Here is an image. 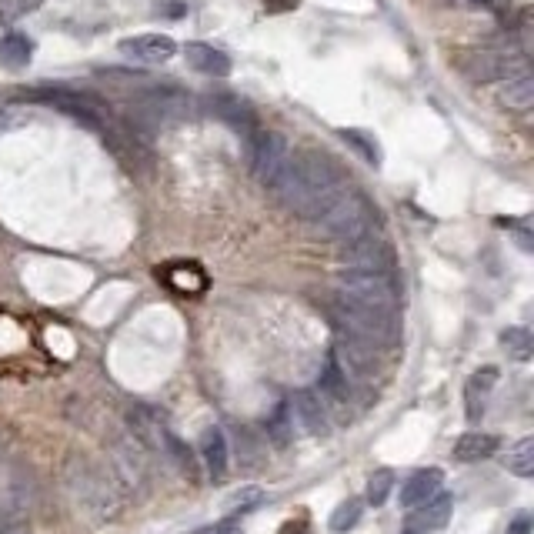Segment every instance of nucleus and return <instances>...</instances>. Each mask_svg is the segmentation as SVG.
Here are the masks:
<instances>
[{
  "instance_id": "9d476101",
  "label": "nucleus",
  "mask_w": 534,
  "mask_h": 534,
  "mask_svg": "<svg viewBox=\"0 0 534 534\" xmlns=\"http://www.w3.org/2000/svg\"><path fill=\"white\" fill-rule=\"evenodd\" d=\"M117 51H121L127 61L154 67V64L171 61L177 54V44H174V37H167V34H134V37H124Z\"/></svg>"
},
{
  "instance_id": "7ed1b4c3",
  "label": "nucleus",
  "mask_w": 534,
  "mask_h": 534,
  "mask_svg": "<svg viewBox=\"0 0 534 534\" xmlns=\"http://www.w3.org/2000/svg\"><path fill=\"white\" fill-rule=\"evenodd\" d=\"M374 224H378V211L368 204V197L351 191V187L318 217L321 231L341 244H354L361 237L374 234Z\"/></svg>"
},
{
  "instance_id": "5701e85b",
  "label": "nucleus",
  "mask_w": 534,
  "mask_h": 534,
  "mask_svg": "<svg viewBox=\"0 0 534 534\" xmlns=\"http://www.w3.org/2000/svg\"><path fill=\"white\" fill-rule=\"evenodd\" d=\"M338 134H341V141L348 144V147H354V151H358L371 167H381V147H378V141H374L368 131H358V127H344V131H338Z\"/></svg>"
},
{
  "instance_id": "72a5a7b5",
  "label": "nucleus",
  "mask_w": 534,
  "mask_h": 534,
  "mask_svg": "<svg viewBox=\"0 0 534 534\" xmlns=\"http://www.w3.org/2000/svg\"><path fill=\"white\" fill-rule=\"evenodd\" d=\"M301 0H264V7L267 11H294Z\"/></svg>"
},
{
  "instance_id": "2eb2a0df",
  "label": "nucleus",
  "mask_w": 534,
  "mask_h": 534,
  "mask_svg": "<svg viewBox=\"0 0 534 534\" xmlns=\"http://www.w3.org/2000/svg\"><path fill=\"white\" fill-rule=\"evenodd\" d=\"M184 57L197 74H207V77H227L231 74V57H227L224 51H217V47H211V44H201V41L187 44Z\"/></svg>"
},
{
  "instance_id": "9b49d317",
  "label": "nucleus",
  "mask_w": 534,
  "mask_h": 534,
  "mask_svg": "<svg viewBox=\"0 0 534 534\" xmlns=\"http://www.w3.org/2000/svg\"><path fill=\"white\" fill-rule=\"evenodd\" d=\"M344 261L348 267H358V271H381V274H394V254L391 247L381 241V237H361L354 244H344Z\"/></svg>"
},
{
  "instance_id": "f3484780",
  "label": "nucleus",
  "mask_w": 534,
  "mask_h": 534,
  "mask_svg": "<svg viewBox=\"0 0 534 534\" xmlns=\"http://www.w3.org/2000/svg\"><path fill=\"white\" fill-rule=\"evenodd\" d=\"M441 481H444V474L438 468H424L418 474H411L408 484L401 488V504L404 508H421L424 501H431L434 494L441 491Z\"/></svg>"
},
{
  "instance_id": "f03ea898",
  "label": "nucleus",
  "mask_w": 534,
  "mask_h": 534,
  "mask_svg": "<svg viewBox=\"0 0 534 534\" xmlns=\"http://www.w3.org/2000/svg\"><path fill=\"white\" fill-rule=\"evenodd\" d=\"M331 314L341 331H348L351 341H361L368 348H394L401 341V314L398 311H378L368 304H354L348 298H334Z\"/></svg>"
},
{
  "instance_id": "a878e982",
  "label": "nucleus",
  "mask_w": 534,
  "mask_h": 534,
  "mask_svg": "<svg viewBox=\"0 0 534 534\" xmlns=\"http://www.w3.org/2000/svg\"><path fill=\"white\" fill-rule=\"evenodd\" d=\"M358 521H361V501H358V498H348V501H341L338 508H334V514H331V531H334V534H348Z\"/></svg>"
},
{
  "instance_id": "423d86ee",
  "label": "nucleus",
  "mask_w": 534,
  "mask_h": 534,
  "mask_svg": "<svg viewBox=\"0 0 534 534\" xmlns=\"http://www.w3.org/2000/svg\"><path fill=\"white\" fill-rule=\"evenodd\" d=\"M291 161V147L281 134L274 131H257L251 137V171L267 191L274 187V181L284 174V167Z\"/></svg>"
},
{
  "instance_id": "6e6552de",
  "label": "nucleus",
  "mask_w": 534,
  "mask_h": 534,
  "mask_svg": "<svg viewBox=\"0 0 534 534\" xmlns=\"http://www.w3.org/2000/svg\"><path fill=\"white\" fill-rule=\"evenodd\" d=\"M137 114L151 127H164L191 114V97L184 91H177V87H151V91L141 97V104H137Z\"/></svg>"
},
{
  "instance_id": "b1692460",
  "label": "nucleus",
  "mask_w": 534,
  "mask_h": 534,
  "mask_svg": "<svg viewBox=\"0 0 534 534\" xmlns=\"http://www.w3.org/2000/svg\"><path fill=\"white\" fill-rule=\"evenodd\" d=\"M501 348L508 351L514 361H528L534 354V338L528 328H508V331H501Z\"/></svg>"
},
{
  "instance_id": "c85d7f7f",
  "label": "nucleus",
  "mask_w": 534,
  "mask_h": 534,
  "mask_svg": "<svg viewBox=\"0 0 534 534\" xmlns=\"http://www.w3.org/2000/svg\"><path fill=\"white\" fill-rule=\"evenodd\" d=\"M154 14L157 17H184L187 14V4H184V0H157Z\"/></svg>"
},
{
  "instance_id": "dca6fc26",
  "label": "nucleus",
  "mask_w": 534,
  "mask_h": 534,
  "mask_svg": "<svg viewBox=\"0 0 534 534\" xmlns=\"http://www.w3.org/2000/svg\"><path fill=\"white\" fill-rule=\"evenodd\" d=\"M211 111H214L217 117H221V121L231 124L237 134H244L247 141H251V137L257 134L251 107H247L244 101H237V97H227V94H217V97H211Z\"/></svg>"
},
{
  "instance_id": "4468645a",
  "label": "nucleus",
  "mask_w": 534,
  "mask_h": 534,
  "mask_svg": "<svg viewBox=\"0 0 534 534\" xmlns=\"http://www.w3.org/2000/svg\"><path fill=\"white\" fill-rule=\"evenodd\" d=\"M114 458H117V471H121V478L137 488V484H144L147 478V454H144V444L134 438V434H127V438L114 448Z\"/></svg>"
},
{
  "instance_id": "c9c22d12",
  "label": "nucleus",
  "mask_w": 534,
  "mask_h": 534,
  "mask_svg": "<svg viewBox=\"0 0 534 534\" xmlns=\"http://www.w3.org/2000/svg\"><path fill=\"white\" fill-rule=\"evenodd\" d=\"M401 534H424V531H421V528H414V524H411V528H404Z\"/></svg>"
},
{
  "instance_id": "2f4dec72",
  "label": "nucleus",
  "mask_w": 534,
  "mask_h": 534,
  "mask_svg": "<svg viewBox=\"0 0 534 534\" xmlns=\"http://www.w3.org/2000/svg\"><path fill=\"white\" fill-rule=\"evenodd\" d=\"M531 524H534V521H531V514H524V511H521L518 518H514V521L508 524V531H504V534H531Z\"/></svg>"
},
{
  "instance_id": "cd10ccee",
  "label": "nucleus",
  "mask_w": 534,
  "mask_h": 534,
  "mask_svg": "<svg viewBox=\"0 0 534 534\" xmlns=\"http://www.w3.org/2000/svg\"><path fill=\"white\" fill-rule=\"evenodd\" d=\"M41 0H0V24H17L21 17L34 14Z\"/></svg>"
},
{
  "instance_id": "ddd939ff",
  "label": "nucleus",
  "mask_w": 534,
  "mask_h": 534,
  "mask_svg": "<svg viewBox=\"0 0 534 534\" xmlns=\"http://www.w3.org/2000/svg\"><path fill=\"white\" fill-rule=\"evenodd\" d=\"M494 384H498V368L494 364H484L468 378V384H464V414H468V421H481Z\"/></svg>"
},
{
  "instance_id": "aec40b11",
  "label": "nucleus",
  "mask_w": 534,
  "mask_h": 534,
  "mask_svg": "<svg viewBox=\"0 0 534 534\" xmlns=\"http://www.w3.org/2000/svg\"><path fill=\"white\" fill-rule=\"evenodd\" d=\"M451 511H454L451 494H441V491H438L431 501H424V504H421V511H418V524H414V528H421V531H441L444 524H448Z\"/></svg>"
},
{
  "instance_id": "0eeeda50",
  "label": "nucleus",
  "mask_w": 534,
  "mask_h": 534,
  "mask_svg": "<svg viewBox=\"0 0 534 534\" xmlns=\"http://www.w3.org/2000/svg\"><path fill=\"white\" fill-rule=\"evenodd\" d=\"M71 484H74L77 501H81L87 511L101 514V518H111L117 511V491L111 488V478H107L104 471H97L84 461H74Z\"/></svg>"
},
{
  "instance_id": "6ab92c4d",
  "label": "nucleus",
  "mask_w": 534,
  "mask_h": 534,
  "mask_svg": "<svg viewBox=\"0 0 534 534\" xmlns=\"http://www.w3.org/2000/svg\"><path fill=\"white\" fill-rule=\"evenodd\" d=\"M201 461L214 481H221L227 474V438L221 428H207L201 434Z\"/></svg>"
},
{
  "instance_id": "39448f33",
  "label": "nucleus",
  "mask_w": 534,
  "mask_h": 534,
  "mask_svg": "<svg viewBox=\"0 0 534 534\" xmlns=\"http://www.w3.org/2000/svg\"><path fill=\"white\" fill-rule=\"evenodd\" d=\"M498 91L501 101L518 114H528L534 104V84H531V67H528V54L524 47H518L514 41L504 44V61L498 71Z\"/></svg>"
},
{
  "instance_id": "bb28decb",
  "label": "nucleus",
  "mask_w": 534,
  "mask_h": 534,
  "mask_svg": "<svg viewBox=\"0 0 534 534\" xmlns=\"http://www.w3.org/2000/svg\"><path fill=\"white\" fill-rule=\"evenodd\" d=\"M391 488H394V471H388V468L374 471L371 478H368V504H374V508H381V504L388 501Z\"/></svg>"
},
{
  "instance_id": "20e7f679",
  "label": "nucleus",
  "mask_w": 534,
  "mask_h": 534,
  "mask_svg": "<svg viewBox=\"0 0 534 534\" xmlns=\"http://www.w3.org/2000/svg\"><path fill=\"white\" fill-rule=\"evenodd\" d=\"M338 298H348L354 304H368V308H378V311H398L401 291H398L394 274L348 267V271L338 274Z\"/></svg>"
},
{
  "instance_id": "393cba45",
  "label": "nucleus",
  "mask_w": 534,
  "mask_h": 534,
  "mask_svg": "<svg viewBox=\"0 0 534 534\" xmlns=\"http://www.w3.org/2000/svg\"><path fill=\"white\" fill-rule=\"evenodd\" d=\"M267 438L278 444V448H284V444L294 438V418H291L288 404H278L271 418H267Z\"/></svg>"
},
{
  "instance_id": "473e14b6",
  "label": "nucleus",
  "mask_w": 534,
  "mask_h": 534,
  "mask_svg": "<svg viewBox=\"0 0 534 534\" xmlns=\"http://www.w3.org/2000/svg\"><path fill=\"white\" fill-rule=\"evenodd\" d=\"M257 501H261V491H241V494H234V498H231V508H247V504H257Z\"/></svg>"
},
{
  "instance_id": "f257e3e1",
  "label": "nucleus",
  "mask_w": 534,
  "mask_h": 534,
  "mask_svg": "<svg viewBox=\"0 0 534 534\" xmlns=\"http://www.w3.org/2000/svg\"><path fill=\"white\" fill-rule=\"evenodd\" d=\"M274 197L288 207L291 214L318 221L338 197L348 191L344 174L338 171V164L321 151H301L291 154L284 174L274 181Z\"/></svg>"
},
{
  "instance_id": "f704fd0d",
  "label": "nucleus",
  "mask_w": 534,
  "mask_h": 534,
  "mask_svg": "<svg viewBox=\"0 0 534 534\" xmlns=\"http://www.w3.org/2000/svg\"><path fill=\"white\" fill-rule=\"evenodd\" d=\"M444 7H461V11H474V7H481L484 0H441Z\"/></svg>"
},
{
  "instance_id": "a211bd4d",
  "label": "nucleus",
  "mask_w": 534,
  "mask_h": 534,
  "mask_svg": "<svg viewBox=\"0 0 534 534\" xmlns=\"http://www.w3.org/2000/svg\"><path fill=\"white\" fill-rule=\"evenodd\" d=\"M491 454H498V438H494V434H484V431L461 434L458 444H454V461H461V464L488 461Z\"/></svg>"
},
{
  "instance_id": "1a4fd4ad",
  "label": "nucleus",
  "mask_w": 534,
  "mask_h": 534,
  "mask_svg": "<svg viewBox=\"0 0 534 534\" xmlns=\"http://www.w3.org/2000/svg\"><path fill=\"white\" fill-rule=\"evenodd\" d=\"M331 361L338 364V371L354 384V388L364 384V381H371L374 374H378V358H374V348H368V344H361V341H351V338L334 344Z\"/></svg>"
},
{
  "instance_id": "f8f14e48",
  "label": "nucleus",
  "mask_w": 534,
  "mask_h": 534,
  "mask_svg": "<svg viewBox=\"0 0 534 534\" xmlns=\"http://www.w3.org/2000/svg\"><path fill=\"white\" fill-rule=\"evenodd\" d=\"M288 408H291V418H298V424L308 434H328V428H331L328 404H324L318 391H308V388L294 391Z\"/></svg>"
},
{
  "instance_id": "412c9836",
  "label": "nucleus",
  "mask_w": 534,
  "mask_h": 534,
  "mask_svg": "<svg viewBox=\"0 0 534 534\" xmlns=\"http://www.w3.org/2000/svg\"><path fill=\"white\" fill-rule=\"evenodd\" d=\"M31 54H34V44L24 34L0 37V64L11 67V71H21V67L31 64Z\"/></svg>"
},
{
  "instance_id": "c756f323",
  "label": "nucleus",
  "mask_w": 534,
  "mask_h": 534,
  "mask_svg": "<svg viewBox=\"0 0 534 534\" xmlns=\"http://www.w3.org/2000/svg\"><path fill=\"white\" fill-rule=\"evenodd\" d=\"M197 534H244V531H241V524H237L234 518H224L217 524H207V528H201Z\"/></svg>"
},
{
  "instance_id": "4be33fe9",
  "label": "nucleus",
  "mask_w": 534,
  "mask_h": 534,
  "mask_svg": "<svg viewBox=\"0 0 534 534\" xmlns=\"http://www.w3.org/2000/svg\"><path fill=\"white\" fill-rule=\"evenodd\" d=\"M501 464L514 474V478H531L534 474V438H521L514 448H508Z\"/></svg>"
},
{
  "instance_id": "7c9ffc66",
  "label": "nucleus",
  "mask_w": 534,
  "mask_h": 534,
  "mask_svg": "<svg viewBox=\"0 0 534 534\" xmlns=\"http://www.w3.org/2000/svg\"><path fill=\"white\" fill-rule=\"evenodd\" d=\"M504 227H514V234H518V244H521V251H531L534 241H531V227L528 221H521V224H508V221H501Z\"/></svg>"
}]
</instances>
